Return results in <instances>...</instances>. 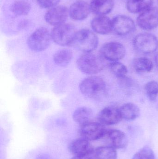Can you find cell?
Here are the masks:
<instances>
[{"label":"cell","mask_w":158,"mask_h":159,"mask_svg":"<svg viewBox=\"0 0 158 159\" xmlns=\"http://www.w3.org/2000/svg\"></svg>","instance_id":"34"},{"label":"cell","mask_w":158,"mask_h":159,"mask_svg":"<svg viewBox=\"0 0 158 159\" xmlns=\"http://www.w3.org/2000/svg\"><path fill=\"white\" fill-rule=\"evenodd\" d=\"M91 10L90 4L83 1L73 3L69 9L70 17L74 20H82L88 17Z\"/></svg>","instance_id":"14"},{"label":"cell","mask_w":158,"mask_h":159,"mask_svg":"<svg viewBox=\"0 0 158 159\" xmlns=\"http://www.w3.org/2000/svg\"><path fill=\"white\" fill-rule=\"evenodd\" d=\"M70 159H93L92 158L86 156H80V157H74Z\"/></svg>","instance_id":"30"},{"label":"cell","mask_w":158,"mask_h":159,"mask_svg":"<svg viewBox=\"0 0 158 159\" xmlns=\"http://www.w3.org/2000/svg\"><path fill=\"white\" fill-rule=\"evenodd\" d=\"M28 24V21L27 20H24V21H22L21 23L19 24V27L21 28H23V27H25L26 25Z\"/></svg>","instance_id":"31"},{"label":"cell","mask_w":158,"mask_h":159,"mask_svg":"<svg viewBox=\"0 0 158 159\" xmlns=\"http://www.w3.org/2000/svg\"><path fill=\"white\" fill-rule=\"evenodd\" d=\"M91 27L94 32L107 34L113 31L112 20L106 16H98L91 21Z\"/></svg>","instance_id":"16"},{"label":"cell","mask_w":158,"mask_h":159,"mask_svg":"<svg viewBox=\"0 0 158 159\" xmlns=\"http://www.w3.org/2000/svg\"><path fill=\"white\" fill-rule=\"evenodd\" d=\"M36 159H51L50 156L46 154H41L38 156Z\"/></svg>","instance_id":"29"},{"label":"cell","mask_w":158,"mask_h":159,"mask_svg":"<svg viewBox=\"0 0 158 159\" xmlns=\"http://www.w3.org/2000/svg\"></svg>","instance_id":"33"},{"label":"cell","mask_w":158,"mask_h":159,"mask_svg":"<svg viewBox=\"0 0 158 159\" xmlns=\"http://www.w3.org/2000/svg\"><path fill=\"white\" fill-rule=\"evenodd\" d=\"M103 138L107 139L109 143V146L115 149L125 148L128 144V140L126 135L123 132L119 130H107Z\"/></svg>","instance_id":"15"},{"label":"cell","mask_w":158,"mask_h":159,"mask_svg":"<svg viewBox=\"0 0 158 159\" xmlns=\"http://www.w3.org/2000/svg\"><path fill=\"white\" fill-rule=\"evenodd\" d=\"M69 15V10L64 6H56L45 13V19L48 24L58 26L65 23Z\"/></svg>","instance_id":"11"},{"label":"cell","mask_w":158,"mask_h":159,"mask_svg":"<svg viewBox=\"0 0 158 159\" xmlns=\"http://www.w3.org/2000/svg\"><path fill=\"white\" fill-rule=\"evenodd\" d=\"M155 61H156V64L158 67V53L156 55V57H155Z\"/></svg>","instance_id":"32"},{"label":"cell","mask_w":158,"mask_h":159,"mask_svg":"<svg viewBox=\"0 0 158 159\" xmlns=\"http://www.w3.org/2000/svg\"><path fill=\"white\" fill-rule=\"evenodd\" d=\"M114 0H92L90 3L91 12L98 16H106L114 7Z\"/></svg>","instance_id":"17"},{"label":"cell","mask_w":158,"mask_h":159,"mask_svg":"<svg viewBox=\"0 0 158 159\" xmlns=\"http://www.w3.org/2000/svg\"><path fill=\"white\" fill-rule=\"evenodd\" d=\"M52 40L51 33L46 28L41 27L34 31L28 39L27 44L34 52H41L47 49Z\"/></svg>","instance_id":"4"},{"label":"cell","mask_w":158,"mask_h":159,"mask_svg":"<svg viewBox=\"0 0 158 159\" xmlns=\"http://www.w3.org/2000/svg\"><path fill=\"white\" fill-rule=\"evenodd\" d=\"M92 115V110L91 108L87 107H81L74 111L72 118L75 122L81 125L91 121Z\"/></svg>","instance_id":"21"},{"label":"cell","mask_w":158,"mask_h":159,"mask_svg":"<svg viewBox=\"0 0 158 159\" xmlns=\"http://www.w3.org/2000/svg\"><path fill=\"white\" fill-rule=\"evenodd\" d=\"M60 0H37L40 7L43 8H51L58 5Z\"/></svg>","instance_id":"28"},{"label":"cell","mask_w":158,"mask_h":159,"mask_svg":"<svg viewBox=\"0 0 158 159\" xmlns=\"http://www.w3.org/2000/svg\"><path fill=\"white\" fill-rule=\"evenodd\" d=\"M132 159H155V153L151 148L146 147L135 153Z\"/></svg>","instance_id":"27"},{"label":"cell","mask_w":158,"mask_h":159,"mask_svg":"<svg viewBox=\"0 0 158 159\" xmlns=\"http://www.w3.org/2000/svg\"><path fill=\"white\" fill-rule=\"evenodd\" d=\"M77 31L73 25L64 23L55 26L51 33L52 39L61 46H71Z\"/></svg>","instance_id":"5"},{"label":"cell","mask_w":158,"mask_h":159,"mask_svg":"<svg viewBox=\"0 0 158 159\" xmlns=\"http://www.w3.org/2000/svg\"><path fill=\"white\" fill-rule=\"evenodd\" d=\"M70 153L74 157L89 156L93 151L92 146L90 141L83 138L73 140L69 144Z\"/></svg>","instance_id":"13"},{"label":"cell","mask_w":158,"mask_h":159,"mask_svg":"<svg viewBox=\"0 0 158 159\" xmlns=\"http://www.w3.org/2000/svg\"><path fill=\"white\" fill-rule=\"evenodd\" d=\"M154 0H127L126 7L130 13L141 14L152 7Z\"/></svg>","instance_id":"18"},{"label":"cell","mask_w":158,"mask_h":159,"mask_svg":"<svg viewBox=\"0 0 158 159\" xmlns=\"http://www.w3.org/2000/svg\"><path fill=\"white\" fill-rule=\"evenodd\" d=\"M106 131L100 122L90 121L80 125L79 134L81 138L88 141H96L103 138Z\"/></svg>","instance_id":"8"},{"label":"cell","mask_w":158,"mask_h":159,"mask_svg":"<svg viewBox=\"0 0 158 159\" xmlns=\"http://www.w3.org/2000/svg\"><path fill=\"white\" fill-rule=\"evenodd\" d=\"M73 53L69 49H60L53 55L54 62L58 66L65 67L67 66L72 60Z\"/></svg>","instance_id":"20"},{"label":"cell","mask_w":158,"mask_h":159,"mask_svg":"<svg viewBox=\"0 0 158 159\" xmlns=\"http://www.w3.org/2000/svg\"><path fill=\"white\" fill-rule=\"evenodd\" d=\"M105 60L100 56L91 53H83L77 59V65L81 72L89 75L96 74L103 70Z\"/></svg>","instance_id":"2"},{"label":"cell","mask_w":158,"mask_h":159,"mask_svg":"<svg viewBox=\"0 0 158 159\" xmlns=\"http://www.w3.org/2000/svg\"><path fill=\"white\" fill-rule=\"evenodd\" d=\"M147 97L151 101H155L158 95V82L154 80L146 83L144 87Z\"/></svg>","instance_id":"26"},{"label":"cell","mask_w":158,"mask_h":159,"mask_svg":"<svg viewBox=\"0 0 158 159\" xmlns=\"http://www.w3.org/2000/svg\"><path fill=\"white\" fill-rule=\"evenodd\" d=\"M119 110L122 117L126 120H134L140 116V108L133 103L124 104L120 107Z\"/></svg>","instance_id":"19"},{"label":"cell","mask_w":158,"mask_h":159,"mask_svg":"<svg viewBox=\"0 0 158 159\" xmlns=\"http://www.w3.org/2000/svg\"><path fill=\"white\" fill-rule=\"evenodd\" d=\"M96 159H117L116 149L110 146L99 147L95 151Z\"/></svg>","instance_id":"24"},{"label":"cell","mask_w":158,"mask_h":159,"mask_svg":"<svg viewBox=\"0 0 158 159\" xmlns=\"http://www.w3.org/2000/svg\"><path fill=\"white\" fill-rule=\"evenodd\" d=\"M98 44L97 35L92 31L84 29L76 32L71 46L83 53H87L96 49Z\"/></svg>","instance_id":"3"},{"label":"cell","mask_w":158,"mask_h":159,"mask_svg":"<svg viewBox=\"0 0 158 159\" xmlns=\"http://www.w3.org/2000/svg\"><path fill=\"white\" fill-rule=\"evenodd\" d=\"M81 93L88 98L99 100L105 96L106 84L104 79L98 76H91L83 79L79 84Z\"/></svg>","instance_id":"1"},{"label":"cell","mask_w":158,"mask_h":159,"mask_svg":"<svg viewBox=\"0 0 158 159\" xmlns=\"http://www.w3.org/2000/svg\"><path fill=\"white\" fill-rule=\"evenodd\" d=\"M31 8L30 4L25 1H17L10 7L11 12L16 16H25L28 15Z\"/></svg>","instance_id":"23"},{"label":"cell","mask_w":158,"mask_h":159,"mask_svg":"<svg viewBox=\"0 0 158 159\" xmlns=\"http://www.w3.org/2000/svg\"><path fill=\"white\" fill-rule=\"evenodd\" d=\"M122 119L119 108L113 106L105 107L97 116L98 122L104 126L115 125L120 122Z\"/></svg>","instance_id":"12"},{"label":"cell","mask_w":158,"mask_h":159,"mask_svg":"<svg viewBox=\"0 0 158 159\" xmlns=\"http://www.w3.org/2000/svg\"><path fill=\"white\" fill-rule=\"evenodd\" d=\"M112 21L113 31L119 36H127L135 31V22L128 16L117 15L112 19Z\"/></svg>","instance_id":"9"},{"label":"cell","mask_w":158,"mask_h":159,"mask_svg":"<svg viewBox=\"0 0 158 159\" xmlns=\"http://www.w3.org/2000/svg\"><path fill=\"white\" fill-rule=\"evenodd\" d=\"M109 69L114 75L121 79L126 77L128 73V69L124 64L119 61L110 62Z\"/></svg>","instance_id":"25"},{"label":"cell","mask_w":158,"mask_h":159,"mask_svg":"<svg viewBox=\"0 0 158 159\" xmlns=\"http://www.w3.org/2000/svg\"><path fill=\"white\" fill-rule=\"evenodd\" d=\"M137 25L145 30H151L158 27V8L150 7L141 13L136 19Z\"/></svg>","instance_id":"10"},{"label":"cell","mask_w":158,"mask_h":159,"mask_svg":"<svg viewBox=\"0 0 158 159\" xmlns=\"http://www.w3.org/2000/svg\"><path fill=\"white\" fill-rule=\"evenodd\" d=\"M133 67L138 72H149L153 68L152 61L145 57L136 58L132 62Z\"/></svg>","instance_id":"22"},{"label":"cell","mask_w":158,"mask_h":159,"mask_svg":"<svg viewBox=\"0 0 158 159\" xmlns=\"http://www.w3.org/2000/svg\"><path fill=\"white\" fill-rule=\"evenodd\" d=\"M133 45L138 52L142 54H150L156 52L158 48V40L152 34L143 33L135 37Z\"/></svg>","instance_id":"6"},{"label":"cell","mask_w":158,"mask_h":159,"mask_svg":"<svg viewBox=\"0 0 158 159\" xmlns=\"http://www.w3.org/2000/svg\"><path fill=\"white\" fill-rule=\"evenodd\" d=\"M126 54L124 46L117 42L105 43L100 49L99 56L104 60L110 62L117 61L122 59Z\"/></svg>","instance_id":"7"}]
</instances>
